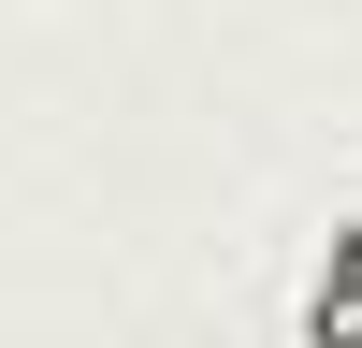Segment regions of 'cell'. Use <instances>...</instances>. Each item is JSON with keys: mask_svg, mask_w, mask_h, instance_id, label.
<instances>
[{"mask_svg": "<svg viewBox=\"0 0 362 348\" xmlns=\"http://www.w3.org/2000/svg\"><path fill=\"white\" fill-rule=\"evenodd\" d=\"M305 348H362V218L319 247V290H305Z\"/></svg>", "mask_w": 362, "mask_h": 348, "instance_id": "obj_1", "label": "cell"}]
</instances>
